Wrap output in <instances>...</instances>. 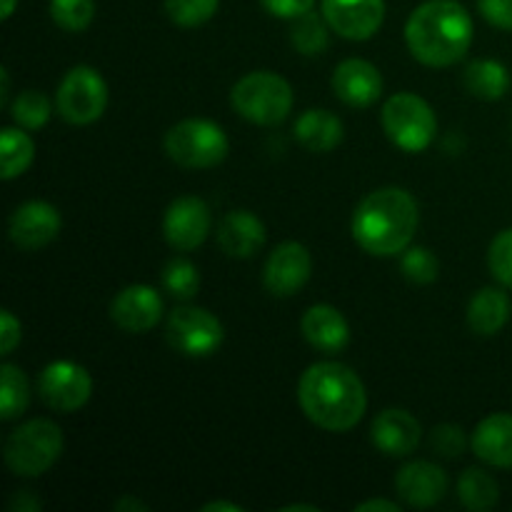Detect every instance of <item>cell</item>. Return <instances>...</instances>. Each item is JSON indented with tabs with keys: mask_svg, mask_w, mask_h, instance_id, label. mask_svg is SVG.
Masks as SVG:
<instances>
[{
	"mask_svg": "<svg viewBox=\"0 0 512 512\" xmlns=\"http://www.w3.org/2000/svg\"><path fill=\"white\" fill-rule=\"evenodd\" d=\"M463 85L480 100H500L510 90V73L498 60H473L463 73Z\"/></svg>",
	"mask_w": 512,
	"mask_h": 512,
	"instance_id": "24",
	"label": "cell"
},
{
	"mask_svg": "<svg viewBox=\"0 0 512 512\" xmlns=\"http://www.w3.org/2000/svg\"><path fill=\"white\" fill-rule=\"evenodd\" d=\"M430 445H433L435 453L443 455V458H458V455H463L468 440H465L463 428L445 423L433 430V435H430Z\"/></svg>",
	"mask_w": 512,
	"mask_h": 512,
	"instance_id": "35",
	"label": "cell"
},
{
	"mask_svg": "<svg viewBox=\"0 0 512 512\" xmlns=\"http://www.w3.org/2000/svg\"><path fill=\"white\" fill-rule=\"evenodd\" d=\"M512 303L500 288H483L473 295L468 305V325L473 333L490 338L508 325Z\"/></svg>",
	"mask_w": 512,
	"mask_h": 512,
	"instance_id": "22",
	"label": "cell"
},
{
	"mask_svg": "<svg viewBox=\"0 0 512 512\" xmlns=\"http://www.w3.org/2000/svg\"><path fill=\"white\" fill-rule=\"evenodd\" d=\"M218 245L230 258H253L265 245V225L250 210H233L220 220Z\"/></svg>",
	"mask_w": 512,
	"mask_h": 512,
	"instance_id": "20",
	"label": "cell"
},
{
	"mask_svg": "<svg viewBox=\"0 0 512 512\" xmlns=\"http://www.w3.org/2000/svg\"><path fill=\"white\" fill-rule=\"evenodd\" d=\"M230 143L223 128L210 120L190 118L165 133V153L173 163L190 170L215 168L228 155Z\"/></svg>",
	"mask_w": 512,
	"mask_h": 512,
	"instance_id": "6",
	"label": "cell"
},
{
	"mask_svg": "<svg viewBox=\"0 0 512 512\" xmlns=\"http://www.w3.org/2000/svg\"><path fill=\"white\" fill-rule=\"evenodd\" d=\"M478 8L490 25L512 30V0H478Z\"/></svg>",
	"mask_w": 512,
	"mask_h": 512,
	"instance_id": "36",
	"label": "cell"
},
{
	"mask_svg": "<svg viewBox=\"0 0 512 512\" xmlns=\"http://www.w3.org/2000/svg\"><path fill=\"white\" fill-rule=\"evenodd\" d=\"M405 40L415 60L430 68H448L468 53L473 20L458 0H428L410 13Z\"/></svg>",
	"mask_w": 512,
	"mask_h": 512,
	"instance_id": "3",
	"label": "cell"
},
{
	"mask_svg": "<svg viewBox=\"0 0 512 512\" xmlns=\"http://www.w3.org/2000/svg\"><path fill=\"white\" fill-rule=\"evenodd\" d=\"M300 330H303L305 340L315 350H320V353L335 355L340 350H345V345L350 343L348 320L333 305L320 303L308 308V313L300 320Z\"/></svg>",
	"mask_w": 512,
	"mask_h": 512,
	"instance_id": "19",
	"label": "cell"
},
{
	"mask_svg": "<svg viewBox=\"0 0 512 512\" xmlns=\"http://www.w3.org/2000/svg\"><path fill=\"white\" fill-rule=\"evenodd\" d=\"M10 115L20 128L38 130L50 120V100L38 90H25L10 105Z\"/></svg>",
	"mask_w": 512,
	"mask_h": 512,
	"instance_id": "30",
	"label": "cell"
},
{
	"mask_svg": "<svg viewBox=\"0 0 512 512\" xmlns=\"http://www.w3.org/2000/svg\"><path fill=\"white\" fill-rule=\"evenodd\" d=\"M93 393V380L88 370L70 360L50 363L38 375V395L55 413H75L88 403Z\"/></svg>",
	"mask_w": 512,
	"mask_h": 512,
	"instance_id": "10",
	"label": "cell"
},
{
	"mask_svg": "<svg viewBox=\"0 0 512 512\" xmlns=\"http://www.w3.org/2000/svg\"><path fill=\"white\" fill-rule=\"evenodd\" d=\"M218 510L243 512V508H240V505H233V503H208V505H203V512H218Z\"/></svg>",
	"mask_w": 512,
	"mask_h": 512,
	"instance_id": "41",
	"label": "cell"
},
{
	"mask_svg": "<svg viewBox=\"0 0 512 512\" xmlns=\"http://www.w3.org/2000/svg\"><path fill=\"white\" fill-rule=\"evenodd\" d=\"M163 298L150 285H130L115 295L110 305V318L125 333H148L160 323Z\"/></svg>",
	"mask_w": 512,
	"mask_h": 512,
	"instance_id": "15",
	"label": "cell"
},
{
	"mask_svg": "<svg viewBox=\"0 0 512 512\" xmlns=\"http://www.w3.org/2000/svg\"><path fill=\"white\" fill-rule=\"evenodd\" d=\"M488 265L498 283H503L505 288H512V228L495 235L488 250Z\"/></svg>",
	"mask_w": 512,
	"mask_h": 512,
	"instance_id": "34",
	"label": "cell"
},
{
	"mask_svg": "<svg viewBox=\"0 0 512 512\" xmlns=\"http://www.w3.org/2000/svg\"><path fill=\"white\" fill-rule=\"evenodd\" d=\"M30 400L28 378L18 365L5 363L0 368V418L13 420L25 413Z\"/></svg>",
	"mask_w": 512,
	"mask_h": 512,
	"instance_id": "27",
	"label": "cell"
},
{
	"mask_svg": "<svg viewBox=\"0 0 512 512\" xmlns=\"http://www.w3.org/2000/svg\"><path fill=\"white\" fill-rule=\"evenodd\" d=\"M165 338L170 348L188 358H208L223 345V323L210 310L183 305L170 313L165 325Z\"/></svg>",
	"mask_w": 512,
	"mask_h": 512,
	"instance_id": "9",
	"label": "cell"
},
{
	"mask_svg": "<svg viewBox=\"0 0 512 512\" xmlns=\"http://www.w3.org/2000/svg\"><path fill=\"white\" fill-rule=\"evenodd\" d=\"M333 90L343 103L368 108L383 95V75L363 58H348L335 68Z\"/></svg>",
	"mask_w": 512,
	"mask_h": 512,
	"instance_id": "17",
	"label": "cell"
},
{
	"mask_svg": "<svg viewBox=\"0 0 512 512\" xmlns=\"http://www.w3.org/2000/svg\"><path fill=\"white\" fill-rule=\"evenodd\" d=\"M50 15L58 28L80 33L93 23L95 0H50Z\"/></svg>",
	"mask_w": 512,
	"mask_h": 512,
	"instance_id": "31",
	"label": "cell"
},
{
	"mask_svg": "<svg viewBox=\"0 0 512 512\" xmlns=\"http://www.w3.org/2000/svg\"><path fill=\"white\" fill-rule=\"evenodd\" d=\"M358 512H370V510H385V512H398L400 508L395 503H390V500H368V503H360Z\"/></svg>",
	"mask_w": 512,
	"mask_h": 512,
	"instance_id": "39",
	"label": "cell"
},
{
	"mask_svg": "<svg viewBox=\"0 0 512 512\" xmlns=\"http://www.w3.org/2000/svg\"><path fill=\"white\" fill-rule=\"evenodd\" d=\"M295 138L310 153H330L343 140V120L330 110H305L295 123Z\"/></svg>",
	"mask_w": 512,
	"mask_h": 512,
	"instance_id": "23",
	"label": "cell"
},
{
	"mask_svg": "<svg viewBox=\"0 0 512 512\" xmlns=\"http://www.w3.org/2000/svg\"><path fill=\"white\" fill-rule=\"evenodd\" d=\"M210 233V208L205 200L185 195L170 203L163 218V235L175 250L188 253L200 248Z\"/></svg>",
	"mask_w": 512,
	"mask_h": 512,
	"instance_id": "11",
	"label": "cell"
},
{
	"mask_svg": "<svg viewBox=\"0 0 512 512\" xmlns=\"http://www.w3.org/2000/svg\"><path fill=\"white\" fill-rule=\"evenodd\" d=\"M328 20H320L318 15L310 13L295 18L293 30H290V40H293L295 50L303 55H318L328 48Z\"/></svg>",
	"mask_w": 512,
	"mask_h": 512,
	"instance_id": "28",
	"label": "cell"
},
{
	"mask_svg": "<svg viewBox=\"0 0 512 512\" xmlns=\"http://www.w3.org/2000/svg\"><path fill=\"white\" fill-rule=\"evenodd\" d=\"M298 403L318 428L345 433L363 420L368 395L363 380L348 365L315 363L300 375Z\"/></svg>",
	"mask_w": 512,
	"mask_h": 512,
	"instance_id": "1",
	"label": "cell"
},
{
	"mask_svg": "<svg viewBox=\"0 0 512 512\" xmlns=\"http://www.w3.org/2000/svg\"><path fill=\"white\" fill-rule=\"evenodd\" d=\"M115 510H120V512H125V510H148V505L140 503V500H135V498H123V500H118V503H115Z\"/></svg>",
	"mask_w": 512,
	"mask_h": 512,
	"instance_id": "40",
	"label": "cell"
},
{
	"mask_svg": "<svg viewBox=\"0 0 512 512\" xmlns=\"http://www.w3.org/2000/svg\"><path fill=\"white\" fill-rule=\"evenodd\" d=\"M63 220L60 213L45 200L23 203L10 215V240L20 250H40L58 238Z\"/></svg>",
	"mask_w": 512,
	"mask_h": 512,
	"instance_id": "14",
	"label": "cell"
},
{
	"mask_svg": "<svg viewBox=\"0 0 512 512\" xmlns=\"http://www.w3.org/2000/svg\"><path fill=\"white\" fill-rule=\"evenodd\" d=\"M420 435H423V428L415 415L398 408L383 410L373 420V430H370L375 448L390 458H405V455L415 453L420 445Z\"/></svg>",
	"mask_w": 512,
	"mask_h": 512,
	"instance_id": "18",
	"label": "cell"
},
{
	"mask_svg": "<svg viewBox=\"0 0 512 512\" xmlns=\"http://www.w3.org/2000/svg\"><path fill=\"white\" fill-rule=\"evenodd\" d=\"M395 490L410 508H433L448 493V475L440 465L428 460H415L400 468L395 478Z\"/></svg>",
	"mask_w": 512,
	"mask_h": 512,
	"instance_id": "16",
	"label": "cell"
},
{
	"mask_svg": "<svg viewBox=\"0 0 512 512\" xmlns=\"http://www.w3.org/2000/svg\"><path fill=\"white\" fill-rule=\"evenodd\" d=\"M35 158V143L20 128H5L0 138V163H3V180H13L30 168Z\"/></svg>",
	"mask_w": 512,
	"mask_h": 512,
	"instance_id": "26",
	"label": "cell"
},
{
	"mask_svg": "<svg viewBox=\"0 0 512 512\" xmlns=\"http://www.w3.org/2000/svg\"><path fill=\"white\" fill-rule=\"evenodd\" d=\"M220 0H165V13L180 28H198L208 23Z\"/></svg>",
	"mask_w": 512,
	"mask_h": 512,
	"instance_id": "32",
	"label": "cell"
},
{
	"mask_svg": "<svg viewBox=\"0 0 512 512\" xmlns=\"http://www.w3.org/2000/svg\"><path fill=\"white\" fill-rule=\"evenodd\" d=\"M63 445V430L53 420H28L5 440V463L15 475L35 478L53 468L63 453Z\"/></svg>",
	"mask_w": 512,
	"mask_h": 512,
	"instance_id": "5",
	"label": "cell"
},
{
	"mask_svg": "<svg viewBox=\"0 0 512 512\" xmlns=\"http://www.w3.org/2000/svg\"><path fill=\"white\" fill-rule=\"evenodd\" d=\"M263 8L268 10L270 15L275 18H285V20H295L300 15L310 13L315 5V0H260Z\"/></svg>",
	"mask_w": 512,
	"mask_h": 512,
	"instance_id": "37",
	"label": "cell"
},
{
	"mask_svg": "<svg viewBox=\"0 0 512 512\" xmlns=\"http://www.w3.org/2000/svg\"><path fill=\"white\" fill-rule=\"evenodd\" d=\"M20 323L13 318L10 310L0 313V355H10L20 343Z\"/></svg>",
	"mask_w": 512,
	"mask_h": 512,
	"instance_id": "38",
	"label": "cell"
},
{
	"mask_svg": "<svg viewBox=\"0 0 512 512\" xmlns=\"http://www.w3.org/2000/svg\"><path fill=\"white\" fill-rule=\"evenodd\" d=\"M470 448L483 463L493 468H512V415L493 413L480 420L475 428Z\"/></svg>",
	"mask_w": 512,
	"mask_h": 512,
	"instance_id": "21",
	"label": "cell"
},
{
	"mask_svg": "<svg viewBox=\"0 0 512 512\" xmlns=\"http://www.w3.org/2000/svg\"><path fill=\"white\" fill-rule=\"evenodd\" d=\"M235 113L255 125H278L293 110V88L270 70H255L240 78L230 93Z\"/></svg>",
	"mask_w": 512,
	"mask_h": 512,
	"instance_id": "4",
	"label": "cell"
},
{
	"mask_svg": "<svg viewBox=\"0 0 512 512\" xmlns=\"http://www.w3.org/2000/svg\"><path fill=\"white\" fill-rule=\"evenodd\" d=\"M380 120L388 138L405 153H423L438 133L433 108L415 93L390 95L383 105Z\"/></svg>",
	"mask_w": 512,
	"mask_h": 512,
	"instance_id": "7",
	"label": "cell"
},
{
	"mask_svg": "<svg viewBox=\"0 0 512 512\" xmlns=\"http://www.w3.org/2000/svg\"><path fill=\"white\" fill-rule=\"evenodd\" d=\"M420 225V210L403 188H380L358 205L353 238L365 253L390 258L410 248Z\"/></svg>",
	"mask_w": 512,
	"mask_h": 512,
	"instance_id": "2",
	"label": "cell"
},
{
	"mask_svg": "<svg viewBox=\"0 0 512 512\" xmlns=\"http://www.w3.org/2000/svg\"><path fill=\"white\" fill-rule=\"evenodd\" d=\"M163 285L173 298L178 300H190L198 295L200 288V275L190 260L185 258H173L163 268Z\"/></svg>",
	"mask_w": 512,
	"mask_h": 512,
	"instance_id": "29",
	"label": "cell"
},
{
	"mask_svg": "<svg viewBox=\"0 0 512 512\" xmlns=\"http://www.w3.org/2000/svg\"><path fill=\"white\" fill-rule=\"evenodd\" d=\"M400 270H403V275L410 280V283L428 285L438 278L440 263L433 255V250L408 248L403 250V258H400Z\"/></svg>",
	"mask_w": 512,
	"mask_h": 512,
	"instance_id": "33",
	"label": "cell"
},
{
	"mask_svg": "<svg viewBox=\"0 0 512 512\" xmlns=\"http://www.w3.org/2000/svg\"><path fill=\"white\" fill-rule=\"evenodd\" d=\"M330 30L348 40H368L385 20V0H323Z\"/></svg>",
	"mask_w": 512,
	"mask_h": 512,
	"instance_id": "13",
	"label": "cell"
},
{
	"mask_svg": "<svg viewBox=\"0 0 512 512\" xmlns=\"http://www.w3.org/2000/svg\"><path fill=\"white\" fill-rule=\"evenodd\" d=\"M15 5H18V0H3V13H0V18H3V20H8L10 15H13Z\"/></svg>",
	"mask_w": 512,
	"mask_h": 512,
	"instance_id": "42",
	"label": "cell"
},
{
	"mask_svg": "<svg viewBox=\"0 0 512 512\" xmlns=\"http://www.w3.org/2000/svg\"><path fill=\"white\" fill-rule=\"evenodd\" d=\"M55 105L63 120L73 125H90L105 113L108 105V85L103 75L88 65L68 70L65 78L60 80Z\"/></svg>",
	"mask_w": 512,
	"mask_h": 512,
	"instance_id": "8",
	"label": "cell"
},
{
	"mask_svg": "<svg viewBox=\"0 0 512 512\" xmlns=\"http://www.w3.org/2000/svg\"><path fill=\"white\" fill-rule=\"evenodd\" d=\"M310 273H313V260H310L308 248L288 240L270 253L268 263H265L263 283L275 298H290L308 283Z\"/></svg>",
	"mask_w": 512,
	"mask_h": 512,
	"instance_id": "12",
	"label": "cell"
},
{
	"mask_svg": "<svg viewBox=\"0 0 512 512\" xmlns=\"http://www.w3.org/2000/svg\"><path fill=\"white\" fill-rule=\"evenodd\" d=\"M458 500L473 512H488L498 505L500 488L493 475L480 468H468L458 480Z\"/></svg>",
	"mask_w": 512,
	"mask_h": 512,
	"instance_id": "25",
	"label": "cell"
},
{
	"mask_svg": "<svg viewBox=\"0 0 512 512\" xmlns=\"http://www.w3.org/2000/svg\"><path fill=\"white\" fill-rule=\"evenodd\" d=\"M285 512H295V510H318V508H315V505H288V508H283Z\"/></svg>",
	"mask_w": 512,
	"mask_h": 512,
	"instance_id": "43",
	"label": "cell"
}]
</instances>
